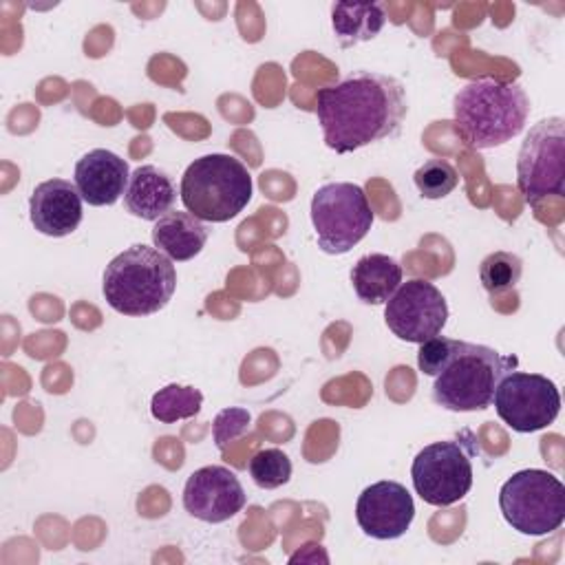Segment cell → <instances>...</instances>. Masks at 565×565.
<instances>
[{
  "label": "cell",
  "mask_w": 565,
  "mask_h": 565,
  "mask_svg": "<svg viewBox=\"0 0 565 565\" xmlns=\"http://www.w3.org/2000/svg\"><path fill=\"white\" fill-rule=\"evenodd\" d=\"M492 404L505 426L516 433H534L558 417L561 393L541 373L508 371L494 388Z\"/></svg>",
  "instance_id": "30bf717a"
},
{
  "label": "cell",
  "mask_w": 565,
  "mask_h": 565,
  "mask_svg": "<svg viewBox=\"0 0 565 565\" xmlns=\"http://www.w3.org/2000/svg\"><path fill=\"white\" fill-rule=\"evenodd\" d=\"M415 519L411 492L397 481H377L362 490L355 501V521L360 530L377 541H391L406 534Z\"/></svg>",
  "instance_id": "4fadbf2b"
},
{
  "label": "cell",
  "mask_w": 565,
  "mask_h": 565,
  "mask_svg": "<svg viewBox=\"0 0 565 565\" xmlns=\"http://www.w3.org/2000/svg\"><path fill=\"white\" fill-rule=\"evenodd\" d=\"M252 190V174L241 159L212 152L185 168L179 196L192 216L207 223H225L245 210Z\"/></svg>",
  "instance_id": "277c9868"
},
{
  "label": "cell",
  "mask_w": 565,
  "mask_h": 565,
  "mask_svg": "<svg viewBox=\"0 0 565 565\" xmlns=\"http://www.w3.org/2000/svg\"><path fill=\"white\" fill-rule=\"evenodd\" d=\"M324 146L347 154L393 137L408 110L404 84L391 75L353 71L316 95Z\"/></svg>",
  "instance_id": "6da1fadb"
},
{
  "label": "cell",
  "mask_w": 565,
  "mask_h": 565,
  "mask_svg": "<svg viewBox=\"0 0 565 565\" xmlns=\"http://www.w3.org/2000/svg\"><path fill=\"white\" fill-rule=\"evenodd\" d=\"M82 194L66 179H49L33 188L29 216L33 227L44 236H68L82 223Z\"/></svg>",
  "instance_id": "5bb4252c"
},
{
  "label": "cell",
  "mask_w": 565,
  "mask_h": 565,
  "mask_svg": "<svg viewBox=\"0 0 565 565\" xmlns=\"http://www.w3.org/2000/svg\"><path fill=\"white\" fill-rule=\"evenodd\" d=\"M207 225L192 216L190 212L170 210L152 227V245L166 254L170 260H190L194 258L207 241Z\"/></svg>",
  "instance_id": "e0dca14e"
},
{
  "label": "cell",
  "mask_w": 565,
  "mask_h": 565,
  "mask_svg": "<svg viewBox=\"0 0 565 565\" xmlns=\"http://www.w3.org/2000/svg\"><path fill=\"white\" fill-rule=\"evenodd\" d=\"M247 470L258 488L274 490L291 479V459L280 448H263L249 459Z\"/></svg>",
  "instance_id": "7402d4cb"
},
{
  "label": "cell",
  "mask_w": 565,
  "mask_h": 565,
  "mask_svg": "<svg viewBox=\"0 0 565 565\" xmlns=\"http://www.w3.org/2000/svg\"><path fill=\"white\" fill-rule=\"evenodd\" d=\"M249 413L245 408H223L212 426V435L216 446L223 450L230 441H234L236 437H241L243 433H247L249 428Z\"/></svg>",
  "instance_id": "d4e9b609"
},
{
  "label": "cell",
  "mask_w": 565,
  "mask_h": 565,
  "mask_svg": "<svg viewBox=\"0 0 565 565\" xmlns=\"http://www.w3.org/2000/svg\"><path fill=\"white\" fill-rule=\"evenodd\" d=\"M245 490L238 477L225 466L194 470L183 488V508L203 523H223L245 508Z\"/></svg>",
  "instance_id": "7c38bea8"
},
{
  "label": "cell",
  "mask_w": 565,
  "mask_h": 565,
  "mask_svg": "<svg viewBox=\"0 0 565 565\" xmlns=\"http://www.w3.org/2000/svg\"><path fill=\"white\" fill-rule=\"evenodd\" d=\"M177 201V185L168 172L157 166H139L130 172L124 192L126 210L141 221H159L172 210Z\"/></svg>",
  "instance_id": "2e32d148"
},
{
  "label": "cell",
  "mask_w": 565,
  "mask_h": 565,
  "mask_svg": "<svg viewBox=\"0 0 565 565\" xmlns=\"http://www.w3.org/2000/svg\"><path fill=\"white\" fill-rule=\"evenodd\" d=\"M203 393L194 386L168 384L152 395L150 413L163 424H174L179 419H190L201 411Z\"/></svg>",
  "instance_id": "ffe728a7"
},
{
  "label": "cell",
  "mask_w": 565,
  "mask_h": 565,
  "mask_svg": "<svg viewBox=\"0 0 565 565\" xmlns=\"http://www.w3.org/2000/svg\"><path fill=\"white\" fill-rule=\"evenodd\" d=\"M373 218L371 203L355 183H324L313 192L311 223L318 247L327 254L351 252L369 234Z\"/></svg>",
  "instance_id": "52a82bcc"
},
{
  "label": "cell",
  "mask_w": 565,
  "mask_h": 565,
  "mask_svg": "<svg viewBox=\"0 0 565 565\" xmlns=\"http://www.w3.org/2000/svg\"><path fill=\"white\" fill-rule=\"evenodd\" d=\"M499 508L512 530L543 536L558 530L565 521V486L547 470L525 468L501 486Z\"/></svg>",
  "instance_id": "8992f818"
},
{
  "label": "cell",
  "mask_w": 565,
  "mask_h": 565,
  "mask_svg": "<svg viewBox=\"0 0 565 565\" xmlns=\"http://www.w3.org/2000/svg\"><path fill=\"white\" fill-rule=\"evenodd\" d=\"M128 181V163L106 148H95L75 163V185L88 205L102 207L117 203Z\"/></svg>",
  "instance_id": "9a60e30c"
},
{
  "label": "cell",
  "mask_w": 565,
  "mask_h": 565,
  "mask_svg": "<svg viewBox=\"0 0 565 565\" xmlns=\"http://www.w3.org/2000/svg\"><path fill=\"white\" fill-rule=\"evenodd\" d=\"M455 347H457V340L444 338V335H435V338L422 342L419 351H417V366H419V371L424 375L435 377L448 364Z\"/></svg>",
  "instance_id": "cb8c5ba5"
},
{
  "label": "cell",
  "mask_w": 565,
  "mask_h": 565,
  "mask_svg": "<svg viewBox=\"0 0 565 565\" xmlns=\"http://www.w3.org/2000/svg\"><path fill=\"white\" fill-rule=\"evenodd\" d=\"M413 488L424 503L448 508L472 488L470 452L457 439L424 446L411 466Z\"/></svg>",
  "instance_id": "9c48e42d"
},
{
  "label": "cell",
  "mask_w": 565,
  "mask_h": 565,
  "mask_svg": "<svg viewBox=\"0 0 565 565\" xmlns=\"http://www.w3.org/2000/svg\"><path fill=\"white\" fill-rule=\"evenodd\" d=\"M384 24V2H335L331 7V26L340 46L344 49L373 40Z\"/></svg>",
  "instance_id": "d6986e66"
},
{
  "label": "cell",
  "mask_w": 565,
  "mask_h": 565,
  "mask_svg": "<svg viewBox=\"0 0 565 565\" xmlns=\"http://www.w3.org/2000/svg\"><path fill=\"white\" fill-rule=\"evenodd\" d=\"M516 358H505L486 344L457 340L448 364L435 375L433 402L452 413L483 411L492 404L499 380Z\"/></svg>",
  "instance_id": "5b68a950"
},
{
  "label": "cell",
  "mask_w": 565,
  "mask_h": 565,
  "mask_svg": "<svg viewBox=\"0 0 565 565\" xmlns=\"http://www.w3.org/2000/svg\"><path fill=\"white\" fill-rule=\"evenodd\" d=\"M516 185L532 207L565 192L563 117H547L530 128L516 157Z\"/></svg>",
  "instance_id": "ba28073f"
},
{
  "label": "cell",
  "mask_w": 565,
  "mask_h": 565,
  "mask_svg": "<svg viewBox=\"0 0 565 565\" xmlns=\"http://www.w3.org/2000/svg\"><path fill=\"white\" fill-rule=\"evenodd\" d=\"M177 289V269L157 247L130 245L104 269L102 291L106 302L124 316L161 311Z\"/></svg>",
  "instance_id": "3957f363"
},
{
  "label": "cell",
  "mask_w": 565,
  "mask_h": 565,
  "mask_svg": "<svg viewBox=\"0 0 565 565\" xmlns=\"http://www.w3.org/2000/svg\"><path fill=\"white\" fill-rule=\"evenodd\" d=\"M527 115L530 99L516 82L479 77L452 99L455 130L475 150L503 146L525 128Z\"/></svg>",
  "instance_id": "7a4b0ae2"
},
{
  "label": "cell",
  "mask_w": 565,
  "mask_h": 565,
  "mask_svg": "<svg viewBox=\"0 0 565 565\" xmlns=\"http://www.w3.org/2000/svg\"><path fill=\"white\" fill-rule=\"evenodd\" d=\"M413 181L424 199H444L457 188L459 174L450 161L428 159L415 170Z\"/></svg>",
  "instance_id": "603a6c76"
},
{
  "label": "cell",
  "mask_w": 565,
  "mask_h": 565,
  "mask_svg": "<svg viewBox=\"0 0 565 565\" xmlns=\"http://www.w3.org/2000/svg\"><path fill=\"white\" fill-rule=\"evenodd\" d=\"M386 327L404 342L422 344L441 333L448 320L444 294L424 278L402 282L384 302Z\"/></svg>",
  "instance_id": "8fae6325"
},
{
  "label": "cell",
  "mask_w": 565,
  "mask_h": 565,
  "mask_svg": "<svg viewBox=\"0 0 565 565\" xmlns=\"http://www.w3.org/2000/svg\"><path fill=\"white\" fill-rule=\"evenodd\" d=\"M523 274V260L512 252H492L479 265V280L488 294L516 287Z\"/></svg>",
  "instance_id": "44dd1931"
},
{
  "label": "cell",
  "mask_w": 565,
  "mask_h": 565,
  "mask_svg": "<svg viewBox=\"0 0 565 565\" xmlns=\"http://www.w3.org/2000/svg\"><path fill=\"white\" fill-rule=\"evenodd\" d=\"M318 558H320L322 563L329 561V556H327V552L322 550V545H318V543H307L302 550H298V552L289 558V563H296V561H300V563H316Z\"/></svg>",
  "instance_id": "484cf974"
},
{
  "label": "cell",
  "mask_w": 565,
  "mask_h": 565,
  "mask_svg": "<svg viewBox=\"0 0 565 565\" xmlns=\"http://www.w3.org/2000/svg\"><path fill=\"white\" fill-rule=\"evenodd\" d=\"M355 296L366 305H384L402 285V265L386 254H366L351 269Z\"/></svg>",
  "instance_id": "ac0fdd59"
}]
</instances>
